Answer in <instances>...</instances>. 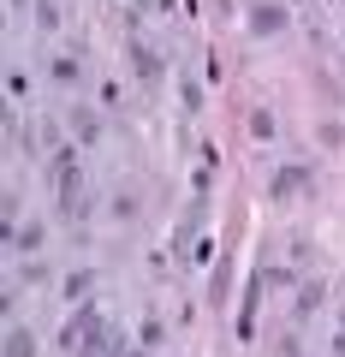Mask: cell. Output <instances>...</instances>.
Instances as JSON below:
<instances>
[{
    "label": "cell",
    "mask_w": 345,
    "mask_h": 357,
    "mask_svg": "<svg viewBox=\"0 0 345 357\" xmlns=\"http://www.w3.org/2000/svg\"><path fill=\"white\" fill-rule=\"evenodd\" d=\"M131 60H137V72H143V77H155V72H161V60H155L149 48H137V42H131Z\"/></svg>",
    "instance_id": "3957f363"
},
{
    "label": "cell",
    "mask_w": 345,
    "mask_h": 357,
    "mask_svg": "<svg viewBox=\"0 0 345 357\" xmlns=\"http://www.w3.org/2000/svg\"><path fill=\"white\" fill-rule=\"evenodd\" d=\"M304 167H286V173H274V191H298V185H304Z\"/></svg>",
    "instance_id": "7a4b0ae2"
},
{
    "label": "cell",
    "mask_w": 345,
    "mask_h": 357,
    "mask_svg": "<svg viewBox=\"0 0 345 357\" xmlns=\"http://www.w3.org/2000/svg\"><path fill=\"white\" fill-rule=\"evenodd\" d=\"M77 137H84V143H95V137H102V119H95L90 107H84V114H77Z\"/></svg>",
    "instance_id": "6da1fadb"
},
{
    "label": "cell",
    "mask_w": 345,
    "mask_h": 357,
    "mask_svg": "<svg viewBox=\"0 0 345 357\" xmlns=\"http://www.w3.org/2000/svg\"><path fill=\"white\" fill-rule=\"evenodd\" d=\"M6 357H30V333H13L6 340Z\"/></svg>",
    "instance_id": "277c9868"
}]
</instances>
